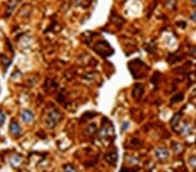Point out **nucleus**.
<instances>
[{
  "mask_svg": "<svg viewBox=\"0 0 196 172\" xmlns=\"http://www.w3.org/2000/svg\"><path fill=\"white\" fill-rule=\"evenodd\" d=\"M93 50L104 57H109L112 54H113V49L105 40L99 41L98 43H97L95 47H93Z\"/></svg>",
  "mask_w": 196,
  "mask_h": 172,
  "instance_id": "nucleus-1",
  "label": "nucleus"
},
{
  "mask_svg": "<svg viewBox=\"0 0 196 172\" xmlns=\"http://www.w3.org/2000/svg\"><path fill=\"white\" fill-rule=\"evenodd\" d=\"M61 118H62L61 112H59L58 109H52L47 116V119H46L47 125L50 128H53L58 124V123L61 120Z\"/></svg>",
  "mask_w": 196,
  "mask_h": 172,
  "instance_id": "nucleus-2",
  "label": "nucleus"
},
{
  "mask_svg": "<svg viewBox=\"0 0 196 172\" xmlns=\"http://www.w3.org/2000/svg\"><path fill=\"white\" fill-rule=\"evenodd\" d=\"M154 155H155L156 158L159 159V160L163 161L167 159L170 156V152L167 148H164V147H161V148H158L155 149L154 151Z\"/></svg>",
  "mask_w": 196,
  "mask_h": 172,
  "instance_id": "nucleus-3",
  "label": "nucleus"
},
{
  "mask_svg": "<svg viewBox=\"0 0 196 172\" xmlns=\"http://www.w3.org/2000/svg\"><path fill=\"white\" fill-rule=\"evenodd\" d=\"M144 94V86L143 84H136L134 87H133V97L135 99H140L141 97L143 96Z\"/></svg>",
  "mask_w": 196,
  "mask_h": 172,
  "instance_id": "nucleus-4",
  "label": "nucleus"
},
{
  "mask_svg": "<svg viewBox=\"0 0 196 172\" xmlns=\"http://www.w3.org/2000/svg\"><path fill=\"white\" fill-rule=\"evenodd\" d=\"M184 57V54H180L179 52H176V53H172L170 54L168 57H167V61L170 63H175L177 62H179L183 59Z\"/></svg>",
  "mask_w": 196,
  "mask_h": 172,
  "instance_id": "nucleus-5",
  "label": "nucleus"
},
{
  "mask_svg": "<svg viewBox=\"0 0 196 172\" xmlns=\"http://www.w3.org/2000/svg\"><path fill=\"white\" fill-rule=\"evenodd\" d=\"M10 131L14 136H19L21 134V128L16 121H12L10 124Z\"/></svg>",
  "mask_w": 196,
  "mask_h": 172,
  "instance_id": "nucleus-6",
  "label": "nucleus"
},
{
  "mask_svg": "<svg viewBox=\"0 0 196 172\" xmlns=\"http://www.w3.org/2000/svg\"><path fill=\"white\" fill-rule=\"evenodd\" d=\"M21 116H22L24 122L26 123V124H29V123H31V121L34 119V114L31 110H29V109H24V110H23Z\"/></svg>",
  "mask_w": 196,
  "mask_h": 172,
  "instance_id": "nucleus-7",
  "label": "nucleus"
},
{
  "mask_svg": "<svg viewBox=\"0 0 196 172\" xmlns=\"http://www.w3.org/2000/svg\"><path fill=\"white\" fill-rule=\"evenodd\" d=\"M192 132H193V130H192L190 125L187 124H184L183 126L180 128V133L184 136H188Z\"/></svg>",
  "mask_w": 196,
  "mask_h": 172,
  "instance_id": "nucleus-8",
  "label": "nucleus"
},
{
  "mask_svg": "<svg viewBox=\"0 0 196 172\" xmlns=\"http://www.w3.org/2000/svg\"><path fill=\"white\" fill-rule=\"evenodd\" d=\"M180 118H181V113L180 112L176 113V114L174 115L173 116V118L171 119V126L173 127V128H175V127L177 126L179 124Z\"/></svg>",
  "mask_w": 196,
  "mask_h": 172,
  "instance_id": "nucleus-9",
  "label": "nucleus"
},
{
  "mask_svg": "<svg viewBox=\"0 0 196 172\" xmlns=\"http://www.w3.org/2000/svg\"><path fill=\"white\" fill-rule=\"evenodd\" d=\"M110 127L105 126L101 128L100 131H99V137L102 138H107L110 137Z\"/></svg>",
  "mask_w": 196,
  "mask_h": 172,
  "instance_id": "nucleus-10",
  "label": "nucleus"
},
{
  "mask_svg": "<svg viewBox=\"0 0 196 172\" xmlns=\"http://www.w3.org/2000/svg\"><path fill=\"white\" fill-rule=\"evenodd\" d=\"M96 130H97L96 125H95L94 124H90V125L86 129V133H87L88 136H90V135L94 134L95 131H96Z\"/></svg>",
  "mask_w": 196,
  "mask_h": 172,
  "instance_id": "nucleus-11",
  "label": "nucleus"
},
{
  "mask_svg": "<svg viewBox=\"0 0 196 172\" xmlns=\"http://www.w3.org/2000/svg\"><path fill=\"white\" fill-rule=\"evenodd\" d=\"M184 98V95H183V93H178V94H176L174 97H173L172 99H171V102L172 103H178L179 101H181L182 99Z\"/></svg>",
  "mask_w": 196,
  "mask_h": 172,
  "instance_id": "nucleus-12",
  "label": "nucleus"
},
{
  "mask_svg": "<svg viewBox=\"0 0 196 172\" xmlns=\"http://www.w3.org/2000/svg\"><path fill=\"white\" fill-rule=\"evenodd\" d=\"M105 157H110L111 159L107 161L108 163H115L116 161H117V154L116 153H110L108 155H106Z\"/></svg>",
  "mask_w": 196,
  "mask_h": 172,
  "instance_id": "nucleus-13",
  "label": "nucleus"
},
{
  "mask_svg": "<svg viewBox=\"0 0 196 172\" xmlns=\"http://www.w3.org/2000/svg\"><path fill=\"white\" fill-rule=\"evenodd\" d=\"M64 172H77V170L72 165L67 164L64 168Z\"/></svg>",
  "mask_w": 196,
  "mask_h": 172,
  "instance_id": "nucleus-14",
  "label": "nucleus"
},
{
  "mask_svg": "<svg viewBox=\"0 0 196 172\" xmlns=\"http://www.w3.org/2000/svg\"><path fill=\"white\" fill-rule=\"evenodd\" d=\"M188 162H189V164L191 165V167H193L194 169H196V156H190L188 159Z\"/></svg>",
  "mask_w": 196,
  "mask_h": 172,
  "instance_id": "nucleus-15",
  "label": "nucleus"
},
{
  "mask_svg": "<svg viewBox=\"0 0 196 172\" xmlns=\"http://www.w3.org/2000/svg\"><path fill=\"white\" fill-rule=\"evenodd\" d=\"M173 151L176 153H179L181 151V146L179 143H173Z\"/></svg>",
  "mask_w": 196,
  "mask_h": 172,
  "instance_id": "nucleus-16",
  "label": "nucleus"
},
{
  "mask_svg": "<svg viewBox=\"0 0 196 172\" xmlns=\"http://www.w3.org/2000/svg\"><path fill=\"white\" fill-rule=\"evenodd\" d=\"M6 121V116L2 111H0V125H3Z\"/></svg>",
  "mask_w": 196,
  "mask_h": 172,
  "instance_id": "nucleus-17",
  "label": "nucleus"
},
{
  "mask_svg": "<svg viewBox=\"0 0 196 172\" xmlns=\"http://www.w3.org/2000/svg\"><path fill=\"white\" fill-rule=\"evenodd\" d=\"M189 54H190V56H192V57H196V46L191 48L190 50H189Z\"/></svg>",
  "mask_w": 196,
  "mask_h": 172,
  "instance_id": "nucleus-18",
  "label": "nucleus"
},
{
  "mask_svg": "<svg viewBox=\"0 0 196 172\" xmlns=\"http://www.w3.org/2000/svg\"><path fill=\"white\" fill-rule=\"evenodd\" d=\"M176 25L177 26H179L180 28H185L187 26V23L184 22V21H179V22H177L176 23Z\"/></svg>",
  "mask_w": 196,
  "mask_h": 172,
  "instance_id": "nucleus-19",
  "label": "nucleus"
},
{
  "mask_svg": "<svg viewBox=\"0 0 196 172\" xmlns=\"http://www.w3.org/2000/svg\"><path fill=\"white\" fill-rule=\"evenodd\" d=\"M129 126V123L128 122H125V123H123V125H122V131H126L127 130V128Z\"/></svg>",
  "mask_w": 196,
  "mask_h": 172,
  "instance_id": "nucleus-20",
  "label": "nucleus"
},
{
  "mask_svg": "<svg viewBox=\"0 0 196 172\" xmlns=\"http://www.w3.org/2000/svg\"><path fill=\"white\" fill-rule=\"evenodd\" d=\"M191 19L194 21V22H196V12H194L192 15H191Z\"/></svg>",
  "mask_w": 196,
  "mask_h": 172,
  "instance_id": "nucleus-21",
  "label": "nucleus"
},
{
  "mask_svg": "<svg viewBox=\"0 0 196 172\" xmlns=\"http://www.w3.org/2000/svg\"><path fill=\"white\" fill-rule=\"evenodd\" d=\"M192 2H193L194 5H196V0H192Z\"/></svg>",
  "mask_w": 196,
  "mask_h": 172,
  "instance_id": "nucleus-22",
  "label": "nucleus"
}]
</instances>
